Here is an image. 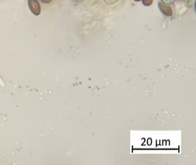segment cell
Returning <instances> with one entry per match:
<instances>
[{
  "label": "cell",
  "instance_id": "1",
  "mask_svg": "<svg viewBox=\"0 0 196 165\" xmlns=\"http://www.w3.org/2000/svg\"><path fill=\"white\" fill-rule=\"evenodd\" d=\"M159 8H160L161 12L166 16H171L173 13L172 10L169 6L164 5L162 3H159Z\"/></svg>",
  "mask_w": 196,
  "mask_h": 165
},
{
  "label": "cell",
  "instance_id": "2",
  "mask_svg": "<svg viewBox=\"0 0 196 165\" xmlns=\"http://www.w3.org/2000/svg\"><path fill=\"white\" fill-rule=\"evenodd\" d=\"M143 4L145 6H150L153 2V0H142Z\"/></svg>",
  "mask_w": 196,
  "mask_h": 165
},
{
  "label": "cell",
  "instance_id": "3",
  "mask_svg": "<svg viewBox=\"0 0 196 165\" xmlns=\"http://www.w3.org/2000/svg\"><path fill=\"white\" fill-rule=\"evenodd\" d=\"M135 1H140V0H135Z\"/></svg>",
  "mask_w": 196,
  "mask_h": 165
}]
</instances>
